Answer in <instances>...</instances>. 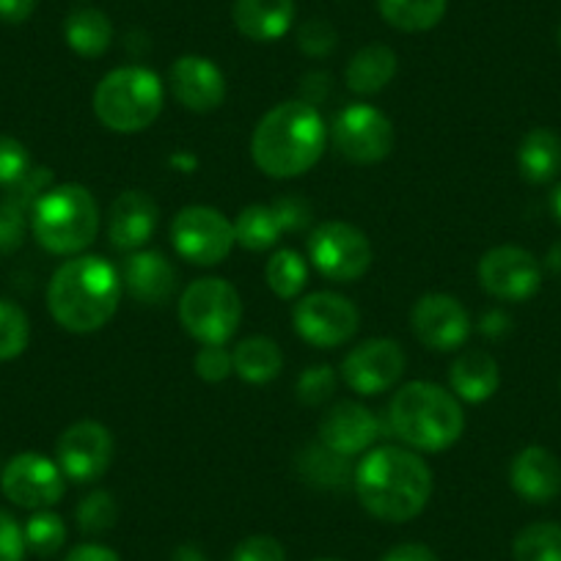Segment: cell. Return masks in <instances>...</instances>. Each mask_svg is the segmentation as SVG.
Instances as JSON below:
<instances>
[{
  "label": "cell",
  "mask_w": 561,
  "mask_h": 561,
  "mask_svg": "<svg viewBox=\"0 0 561 561\" xmlns=\"http://www.w3.org/2000/svg\"><path fill=\"white\" fill-rule=\"evenodd\" d=\"M118 520V504L113 499L111 490H94V493L85 495L83 501L75 510V523L83 534H105L116 526Z\"/></svg>",
  "instance_id": "cell-34"
},
{
  "label": "cell",
  "mask_w": 561,
  "mask_h": 561,
  "mask_svg": "<svg viewBox=\"0 0 561 561\" xmlns=\"http://www.w3.org/2000/svg\"><path fill=\"white\" fill-rule=\"evenodd\" d=\"M397 78V53L388 45H366L350 58L347 72V89L360 96H371L377 91L386 89L391 80Z\"/></svg>",
  "instance_id": "cell-25"
},
{
  "label": "cell",
  "mask_w": 561,
  "mask_h": 561,
  "mask_svg": "<svg viewBox=\"0 0 561 561\" xmlns=\"http://www.w3.org/2000/svg\"><path fill=\"white\" fill-rule=\"evenodd\" d=\"M171 242L185 262L215 267L234 251V224L220 209L193 204V207L180 209L171 220Z\"/></svg>",
  "instance_id": "cell-9"
},
{
  "label": "cell",
  "mask_w": 561,
  "mask_h": 561,
  "mask_svg": "<svg viewBox=\"0 0 561 561\" xmlns=\"http://www.w3.org/2000/svg\"><path fill=\"white\" fill-rule=\"evenodd\" d=\"M331 75L328 72H309L300 78V100L309 102V105H320L322 100L331 96Z\"/></svg>",
  "instance_id": "cell-45"
},
{
  "label": "cell",
  "mask_w": 561,
  "mask_h": 561,
  "mask_svg": "<svg viewBox=\"0 0 561 561\" xmlns=\"http://www.w3.org/2000/svg\"><path fill=\"white\" fill-rule=\"evenodd\" d=\"M317 561H336V559H317Z\"/></svg>",
  "instance_id": "cell-55"
},
{
  "label": "cell",
  "mask_w": 561,
  "mask_h": 561,
  "mask_svg": "<svg viewBox=\"0 0 561 561\" xmlns=\"http://www.w3.org/2000/svg\"><path fill=\"white\" fill-rule=\"evenodd\" d=\"M408 366L402 344L393 339H366L342 360V380L360 397H377L399 382Z\"/></svg>",
  "instance_id": "cell-15"
},
{
  "label": "cell",
  "mask_w": 561,
  "mask_h": 561,
  "mask_svg": "<svg viewBox=\"0 0 561 561\" xmlns=\"http://www.w3.org/2000/svg\"><path fill=\"white\" fill-rule=\"evenodd\" d=\"M31 342L28 314L12 300L0 298V360H14Z\"/></svg>",
  "instance_id": "cell-35"
},
{
  "label": "cell",
  "mask_w": 561,
  "mask_h": 561,
  "mask_svg": "<svg viewBox=\"0 0 561 561\" xmlns=\"http://www.w3.org/2000/svg\"><path fill=\"white\" fill-rule=\"evenodd\" d=\"M53 185H56V180H53V171L47 169V165H31V169L25 171L12 187H7V196L3 198H7L9 204H14V207L23 209V213L31 215V209L36 207V202H39Z\"/></svg>",
  "instance_id": "cell-36"
},
{
  "label": "cell",
  "mask_w": 561,
  "mask_h": 561,
  "mask_svg": "<svg viewBox=\"0 0 561 561\" xmlns=\"http://www.w3.org/2000/svg\"><path fill=\"white\" fill-rule=\"evenodd\" d=\"M545 264H548V270H553L556 275H561V240H556L553 245H550L548 256H545Z\"/></svg>",
  "instance_id": "cell-51"
},
{
  "label": "cell",
  "mask_w": 561,
  "mask_h": 561,
  "mask_svg": "<svg viewBox=\"0 0 561 561\" xmlns=\"http://www.w3.org/2000/svg\"><path fill=\"white\" fill-rule=\"evenodd\" d=\"M180 322L198 344H229L242 322L240 293L226 278H196L180 298Z\"/></svg>",
  "instance_id": "cell-7"
},
{
  "label": "cell",
  "mask_w": 561,
  "mask_h": 561,
  "mask_svg": "<svg viewBox=\"0 0 561 561\" xmlns=\"http://www.w3.org/2000/svg\"><path fill=\"white\" fill-rule=\"evenodd\" d=\"M28 545H25V528L18 517L0 510V561H25Z\"/></svg>",
  "instance_id": "cell-44"
},
{
  "label": "cell",
  "mask_w": 561,
  "mask_h": 561,
  "mask_svg": "<svg viewBox=\"0 0 561 561\" xmlns=\"http://www.w3.org/2000/svg\"><path fill=\"white\" fill-rule=\"evenodd\" d=\"M31 169V154L23 140L0 135V187H12Z\"/></svg>",
  "instance_id": "cell-41"
},
{
  "label": "cell",
  "mask_w": 561,
  "mask_h": 561,
  "mask_svg": "<svg viewBox=\"0 0 561 561\" xmlns=\"http://www.w3.org/2000/svg\"><path fill=\"white\" fill-rule=\"evenodd\" d=\"M118 275H122L124 293L135 304L154 306V309L169 304L180 287V273H176L174 262L154 248H140V251L127 253Z\"/></svg>",
  "instance_id": "cell-17"
},
{
  "label": "cell",
  "mask_w": 561,
  "mask_h": 561,
  "mask_svg": "<svg viewBox=\"0 0 561 561\" xmlns=\"http://www.w3.org/2000/svg\"><path fill=\"white\" fill-rule=\"evenodd\" d=\"M510 484L528 504H550L561 493V462L545 446H526L510 466Z\"/></svg>",
  "instance_id": "cell-21"
},
{
  "label": "cell",
  "mask_w": 561,
  "mask_h": 561,
  "mask_svg": "<svg viewBox=\"0 0 561 561\" xmlns=\"http://www.w3.org/2000/svg\"><path fill=\"white\" fill-rule=\"evenodd\" d=\"M102 226L100 204L83 185H53L31 209V231L47 253L78 256L96 240Z\"/></svg>",
  "instance_id": "cell-5"
},
{
  "label": "cell",
  "mask_w": 561,
  "mask_h": 561,
  "mask_svg": "<svg viewBox=\"0 0 561 561\" xmlns=\"http://www.w3.org/2000/svg\"><path fill=\"white\" fill-rule=\"evenodd\" d=\"M231 358H234L237 375L245 382H253V386H264V382L275 380L284 369V353L270 336L242 339L231 350Z\"/></svg>",
  "instance_id": "cell-27"
},
{
  "label": "cell",
  "mask_w": 561,
  "mask_h": 561,
  "mask_svg": "<svg viewBox=\"0 0 561 561\" xmlns=\"http://www.w3.org/2000/svg\"><path fill=\"white\" fill-rule=\"evenodd\" d=\"M477 273L484 293L504 304L531 300L542 287V264L531 251L520 245L490 248L479 259Z\"/></svg>",
  "instance_id": "cell-13"
},
{
  "label": "cell",
  "mask_w": 561,
  "mask_h": 561,
  "mask_svg": "<svg viewBox=\"0 0 561 561\" xmlns=\"http://www.w3.org/2000/svg\"><path fill=\"white\" fill-rule=\"evenodd\" d=\"M339 34L328 20L311 18L298 28V47L309 58H325L336 50Z\"/></svg>",
  "instance_id": "cell-38"
},
{
  "label": "cell",
  "mask_w": 561,
  "mask_h": 561,
  "mask_svg": "<svg viewBox=\"0 0 561 561\" xmlns=\"http://www.w3.org/2000/svg\"><path fill=\"white\" fill-rule=\"evenodd\" d=\"M0 490L14 506L39 512L50 510L67 493V477L56 460L39 451H23L0 471Z\"/></svg>",
  "instance_id": "cell-12"
},
{
  "label": "cell",
  "mask_w": 561,
  "mask_h": 561,
  "mask_svg": "<svg viewBox=\"0 0 561 561\" xmlns=\"http://www.w3.org/2000/svg\"><path fill=\"white\" fill-rule=\"evenodd\" d=\"M336 152L353 165L382 163L393 152V122L375 105L353 102L331 127Z\"/></svg>",
  "instance_id": "cell-10"
},
{
  "label": "cell",
  "mask_w": 561,
  "mask_h": 561,
  "mask_svg": "<svg viewBox=\"0 0 561 561\" xmlns=\"http://www.w3.org/2000/svg\"><path fill=\"white\" fill-rule=\"evenodd\" d=\"M284 234L275 218L273 207L270 204H248L234 220V237L237 245H242L245 251H267L278 242V237Z\"/></svg>",
  "instance_id": "cell-31"
},
{
  "label": "cell",
  "mask_w": 561,
  "mask_h": 561,
  "mask_svg": "<svg viewBox=\"0 0 561 561\" xmlns=\"http://www.w3.org/2000/svg\"><path fill=\"white\" fill-rule=\"evenodd\" d=\"M0 471H3V468H0Z\"/></svg>",
  "instance_id": "cell-56"
},
{
  "label": "cell",
  "mask_w": 561,
  "mask_h": 561,
  "mask_svg": "<svg viewBox=\"0 0 561 561\" xmlns=\"http://www.w3.org/2000/svg\"><path fill=\"white\" fill-rule=\"evenodd\" d=\"M36 0H0V20L9 25H20L34 14Z\"/></svg>",
  "instance_id": "cell-48"
},
{
  "label": "cell",
  "mask_w": 561,
  "mask_h": 561,
  "mask_svg": "<svg viewBox=\"0 0 561 561\" xmlns=\"http://www.w3.org/2000/svg\"><path fill=\"white\" fill-rule=\"evenodd\" d=\"M165 105V85L147 67H118L94 89V113L111 133L135 135L152 127Z\"/></svg>",
  "instance_id": "cell-6"
},
{
  "label": "cell",
  "mask_w": 561,
  "mask_h": 561,
  "mask_svg": "<svg viewBox=\"0 0 561 561\" xmlns=\"http://www.w3.org/2000/svg\"><path fill=\"white\" fill-rule=\"evenodd\" d=\"M67 542V526L61 517L50 510H39L25 523V545L39 559H50Z\"/></svg>",
  "instance_id": "cell-33"
},
{
  "label": "cell",
  "mask_w": 561,
  "mask_h": 561,
  "mask_svg": "<svg viewBox=\"0 0 561 561\" xmlns=\"http://www.w3.org/2000/svg\"><path fill=\"white\" fill-rule=\"evenodd\" d=\"M171 165H174V169H180L182 174H191V171L196 169V158H193V154L180 152V154H174V158H171Z\"/></svg>",
  "instance_id": "cell-52"
},
{
  "label": "cell",
  "mask_w": 561,
  "mask_h": 561,
  "mask_svg": "<svg viewBox=\"0 0 561 561\" xmlns=\"http://www.w3.org/2000/svg\"><path fill=\"white\" fill-rule=\"evenodd\" d=\"M515 561H561V523H531L512 542Z\"/></svg>",
  "instance_id": "cell-32"
},
{
  "label": "cell",
  "mask_w": 561,
  "mask_h": 561,
  "mask_svg": "<svg viewBox=\"0 0 561 561\" xmlns=\"http://www.w3.org/2000/svg\"><path fill=\"white\" fill-rule=\"evenodd\" d=\"M479 331H482L488 339H501L512 331V320L501 309L484 311L482 322H479Z\"/></svg>",
  "instance_id": "cell-49"
},
{
  "label": "cell",
  "mask_w": 561,
  "mask_h": 561,
  "mask_svg": "<svg viewBox=\"0 0 561 561\" xmlns=\"http://www.w3.org/2000/svg\"><path fill=\"white\" fill-rule=\"evenodd\" d=\"M353 484L360 506L371 517L382 523H408L427 510L435 479L419 451L380 446L360 457Z\"/></svg>",
  "instance_id": "cell-1"
},
{
  "label": "cell",
  "mask_w": 561,
  "mask_h": 561,
  "mask_svg": "<svg viewBox=\"0 0 561 561\" xmlns=\"http://www.w3.org/2000/svg\"><path fill=\"white\" fill-rule=\"evenodd\" d=\"M382 561H438V556H435V550L427 548V545L402 542L397 545V548L388 550V553L382 556Z\"/></svg>",
  "instance_id": "cell-46"
},
{
  "label": "cell",
  "mask_w": 561,
  "mask_h": 561,
  "mask_svg": "<svg viewBox=\"0 0 561 561\" xmlns=\"http://www.w3.org/2000/svg\"><path fill=\"white\" fill-rule=\"evenodd\" d=\"M160 220V207L149 193L124 191L107 209V240L116 251L133 253L147 248Z\"/></svg>",
  "instance_id": "cell-19"
},
{
  "label": "cell",
  "mask_w": 561,
  "mask_h": 561,
  "mask_svg": "<svg viewBox=\"0 0 561 561\" xmlns=\"http://www.w3.org/2000/svg\"><path fill=\"white\" fill-rule=\"evenodd\" d=\"M388 424L393 435L413 451H446L462 438L466 413L460 399L444 386L413 380L393 393L388 404Z\"/></svg>",
  "instance_id": "cell-4"
},
{
  "label": "cell",
  "mask_w": 561,
  "mask_h": 561,
  "mask_svg": "<svg viewBox=\"0 0 561 561\" xmlns=\"http://www.w3.org/2000/svg\"><path fill=\"white\" fill-rule=\"evenodd\" d=\"M174 100L185 111L213 113L226 100V78L215 61L204 56H180L169 69Z\"/></svg>",
  "instance_id": "cell-18"
},
{
  "label": "cell",
  "mask_w": 561,
  "mask_h": 561,
  "mask_svg": "<svg viewBox=\"0 0 561 561\" xmlns=\"http://www.w3.org/2000/svg\"><path fill=\"white\" fill-rule=\"evenodd\" d=\"M517 171L531 185H548L561 174V138L548 127H534L517 147Z\"/></svg>",
  "instance_id": "cell-24"
},
{
  "label": "cell",
  "mask_w": 561,
  "mask_h": 561,
  "mask_svg": "<svg viewBox=\"0 0 561 561\" xmlns=\"http://www.w3.org/2000/svg\"><path fill=\"white\" fill-rule=\"evenodd\" d=\"M193 366L204 382H224L234 371V358H231V350H226V344H202Z\"/></svg>",
  "instance_id": "cell-40"
},
{
  "label": "cell",
  "mask_w": 561,
  "mask_h": 561,
  "mask_svg": "<svg viewBox=\"0 0 561 561\" xmlns=\"http://www.w3.org/2000/svg\"><path fill=\"white\" fill-rule=\"evenodd\" d=\"M309 259L328 280L355 284L371 267V242L358 226L347 220H328L309 237Z\"/></svg>",
  "instance_id": "cell-8"
},
{
  "label": "cell",
  "mask_w": 561,
  "mask_h": 561,
  "mask_svg": "<svg viewBox=\"0 0 561 561\" xmlns=\"http://www.w3.org/2000/svg\"><path fill=\"white\" fill-rule=\"evenodd\" d=\"M336 371L331 369L328 364H317V366H309V369L304 371V375L298 377V399L304 404H309V408H320V404H325L328 399L336 393Z\"/></svg>",
  "instance_id": "cell-37"
},
{
  "label": "cell",
  "mask_w": 561,
  "mask_h": 561,
  "mask_svg": "<svg viewBox=\"0 0 561 561\" xmlns=\"http://www.w3.org/2000/svg\"><path fill=\"white\" fill-rule=\"evenodd\" d=\"M31 215L23 213L20 207L9 204L7 198L0 202V256L18 251L25 242V231H28Z\"/></svg>",
  "instance_id": "cell-42"
},
{
  "label": "cell",
  "mask_w": 561,
  "mask_h": 561,
  "mask_svg": "<svg viewBox=\"0 0 561 561\" xmlns=\"http://www.w3.org/2000/svg\"><path fill=\"white\" fill-rule=\"evenodd\" d=\"M556 42H559V47H561V25H559V31H556Z\"/></svg>",
  "instance_id": "cell-54"
},
{
  "label": "cell",
  "mask_w": 561,
  "mask_h": 561,
  "mask_svg": "<svg viewBox=\"0 0 561 561\" xmlns=\"http://www.w3.org/2000/svg\"><path fill=\"white\" fill-rule=\"evenodd\" d=\"M380 438V421L360 402H336L320 421V444L342 457H358Z\"/></svg>",
  "instance_id": "cell-20"
},
{
  "label": "cell",
  "mask_w": 561,
  "mask_h": 561,
  "mask_svg": "<svg viewBox=\"0 0 561 561\" xmlns=\"http://www.w3.org/2000/svg\"><path fill=\"white\" fill-rule=\"evenodd\" d=\"M550 209H553V218L561 224V182L556 185L553 196H550Z\"/></svg>",
  "instance_id": "cell-53"
},
{
  "label": "cell",
  "mask_w": 561,
  "mask_h": 561,
  "mask_svg": "<svg viewBox=\"0 0 561 561\" xmlns=\"http://www.w3.org/2000/svg\"><path fill=\"white\" fill-rule=\"evenodd\" d=\"M171 561H207V556H204V550L198 548V545H180V548L174 550V556H171Z\"/></svg>",
  "instance_id": "cell-50"
},
{
  "label": "cell",
  "mask_w": 561,
  "mask_h": 561,
  "mask_svg": "<svg viewBox=\"0 0 561 561\" xmlns=\"http://www.w3.org/2000/svg\"><path fill=\"white\" fill-rule=\"evenodd\" d=\"M113 435L100 421H75L56 444V462L64 477L78 484L96 482L113 462Z\"/></svg>",
  "instance_id": "cell-14"
},
{
  "label": "cell",
  "mask_w": 561,
  "mask_h": 561,
  "mask_svg": "<svg viewBox=\"0 0 561 561\" xmlns=\"http://www.w3.org/2000/svg\"><path fill=\"white\" fill-rule=\"evenodd\" d=\"M67 45L83 58H100L111 50L113 23L100 9H78L64 23Z\"/></svg>",
  "instance_id": "cell-28"
},
{
  "label": "cell",
  "mask_w": 561,
  "mask_h": 561,
  "mask_svg": "<svg viewBox=\"0 0 561 561\" xmlns=\"http://www.w3.org/2000/svg\"><path fill=\"white\" fill-rule=\"evenodd\" d=\"M122 295V275L107 259L78 253L53 273L47 309L64 331L96 333L116 317Z\"/></svg>",
  "instance_id": "cell-3"
},
{
  "label": "cell",
  "mask_w": 561,
  "mask_h": 561,
  "mask_svg": "<svg viewBox=\"0 0 561 561\" xmlns=\"http://www.w3.org/2000/svg\"><path fill=\"white\" fill-rule=\"evenodd\" d=\"M295 466H298V473L304 477V482L317 490H344L355 477L347 457L336 455V451L328 449L320 440L304 446V449L298 451Z\"/></svg>",
  "instance_id": "cell-26"
},
{
  "label": "cell",
  "mask_w": 561,
  "mask_h": 561,
  "mask_svg": "<svg viewBox=\"0 0 561 561\" xmlns=\"http://www.w3.org/2000/svg\"><path fill=\"white\" fill-rule=\"evenodd\" d=\"M328 127L320 107L289 100L270 107L251 135V158L270 180H295L320 163Z\"/></svg>",
  "instance_id": "cell-2"
},
{
  "label": "cell",
  "mask_w": 561,
  "mask_h": 561,
  "mask_svg": "<svg viewBox=\"0 0 561 561\" xmlns=\"http://www.w3.org/2000/svg\"><path fill=\"white\" fill-rule=\"evenodd\" d=\"M231 561H287V550L275 537L253 534V537H245L237 545Z\"/></svg>",
  "instance_id": "cell-43"
},
{
  "label": "cell",
  "mask_w": 561,
  "mask_h": 561,
  "mask_svg": "<svg viewBox=\"0 0 561 561\" xmlns=\"http://www.w3.org/2000/svg\"><path fill=\"white\" fill-rule=\"evenodd\" d=\"M410 331L427 350L451 353L471 336V314L446 293H427L410 311Z\"/></svg>",
  "instance_id": "cell-16"
},
{
  "label": "cell",
  "mask_w": 561,
  "mask_h": 561,
  "mask_svg": "<svg viewBox=\"0 0 561 561\" xmlns=\"http://www.w3.org/2000/svg\"><path fill=\"white\" fill-rule=\"evenodd\" d=\"M382 20L404 34L433 31L446 18L449 0H377Z\"/></svg>",
  "instance_id": "cell-29"
},
{
  "label": "cell",
  "mask_w": 561,
  "mask_h": 561,
  "mask_svg": "<svg viewBox=\"0 0 561 561\" xmlns=\"http://www.w3.org/2000/svg\"><path fill=\"white\" fill-rule=\"evenodd\" d=\"M449 386L451 393L462 399V402H488L490 397H495L501 386L499 360L490 353H484V350H466L451 364Z\"/></svg>",
  "instance_id": "cell-23"
},
{
  "label": "cell",
  "mask_w": 561,
  "mask_h": 561,
  "mask_svg": "<svg viewBox=\"0 0 561 561\" xmlns=\"http://www.w3.org/2000/svg\"><path fill=\"white\" fill-rule=\"evenodd\" d=\"M270 207H273L275 218H278L280 231H304L314 220V207H311L309 198L298 196V193L278 196Z\"/></svg>",
  "instance_id": "cell-39"
},
{
  "label": "cell",
  "mask_w": 561,
  "mask_h": 561,
  "mask_svg": "<svg viewBox=\"0 0 561 561\" xmlns=\"http://www.w3.org/2000/svg\"><path fill=\"white\" fill-rule=\"evenodd\" d=\"M237 31L251 42H275L295 25V0H234Z\"/></svg>",
  "instance_id": "cell-22"
},
{
  "label": "cell",
  "mask_w": 561,
  "mask_h": 561,
  "mask_svg": "<svg viewBox=\"0 0 561 561\" xmlns=\"http://www.w3.org/2000/svg\"><path fill=\"white\" fill-rule=\"evenodd\" d=\"M264 278L275 298L295 300L304 295L306 284H309V264L295 248H280L267 259Z\"/></svg>",
  "instance_id": "cell-30"
},
{
  "label": "cell",
  "mask_w": 561,
  "mask_h": 561,
  "mask_svg": "<svg viewBox=\"0 0 561 561\" xmlns=\"http://www.w3.org/2000/svg\"><path fill=\"white\" fill-rule=\"evenodd\" d=\"M295 333L317 350L347 344L358 333L360 314L353 300L339 293H311L295 304Z\"/></svg>",
  "instance_id": "cell-11"
},
{
  "label": "cell",
  "mask_w": 561,
  "mask_h": 561,
  "mask_svg": "<svg viewBox=\"0 0 561 561\" xmlns=\"http://www.w3.org/2000/svg\"><path fill=\"white\" fill-rule=\"evenodd\" d=\"M64 561H122V559H118V553L113 548H105V545L100 542H83L78 545V548L69 550V553L64 556Z\"/></svg>",
  "instance_id": "cell-47"
}]
</instances>
